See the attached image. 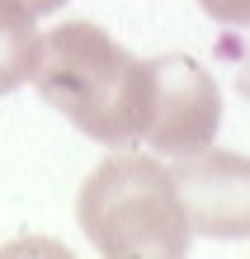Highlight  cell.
I'll return each mask as SVG.
<instances>
[{
  "label": "cell",
  "instance_id": "6",
  "mask_svg": "<svg viewBox=\"0 0 250 259\" xmlns=\"http://www.w3.org/2000/svg\"><path fill=\"white\" fill-rule=\"evenodd\" d=\"M198 10L217 24H231V28H250V0H198Z\"/></svg>",
  "mask_w": 250,
  "mask_h": 259
},
{
  "label": "cell",
  "instance_id": "2",
  "mask_svg": "<svg viewBox=\"0 0 250 259\" xmlns=\"http://www.w3.org/2000/svg\"><path fill=\"white\" fill-rule=\"evenodd\" d=\"M90 245L109 259H180L189 250V217H184L175 175L156 156L118 151L90 170L76 198Z\"/></svg>",
  "mask_w": 250,
  "mask_h": 259
},
{
  "label": "cell",
  "instance_id": "8",
  "mask_svg": "<svg viewBox=\"0 0 250 259\" xmlns=\"http://www.w3.org/2000/svg\"><path fill=\"white\" fill-rule=\"evenodd\" d=\"M24 5L33 10V14H52V10H61V5H66V0H24Z\"/></svg>",
  "mask_w": 250,
  "mask_h": 259
},
{
  "label": "cell",
  "instance_id": "1",
  "mask_svg": "<svg viewBox=\"0 0 250 259\" xmlns=\"http://www.w3.org/2000/svg\"><path fill=\"white\" fill-rule=\"evenodd\" d=\"M38 95L104 146H137L151 118V62L118 48L104 28L71 19L43 33Z\"/></svg>",
  "mask_w": 250,
  "mask_h": 259
},
{
  "label": "cell",
  "instance_id": "4",
  "mask_svg": "<svg viewBox=\"0 0 250 259\" xmlns=\"http://www.w3.org/2000/svg\"><path fill=\"white\" fill-rule=\"evenodd\" d=\"M175 189L189 217V231L241 240L250 236V156L203 146L194 156H180Z\"/></svg>",
  "mask_w": 250,
  "mask_h": 259
},
{
  "label": "cell",
  "instance_id": "3",
  "mask_svg": "<svg viewBox=\"0 0 250 259\" xmlns=\"http://www.w3.org/2000/svg\"><path fill=\"white\" fill-rule=\"evenodd\" d=\"M222 95L194 57H151V118L142 142L161 156H194L217 142Z\"/></svg>",
  "mask_w": 250,
  "mask_h": 259
},
{
  "label": "cell",
  "instance_id": "5",
  "mask_svg": "<svg viewBox=\"0 0 250 259\" xmlns=\"http://www.w3.org/2000/svg\"><path fill=\"white\" fill-rule=\"evenodd\" d=\"M38 48H43L38 14L24 0H0V95L33 80Z\"/></svg>",
  "mask_w": 250,
  "mask_h": 259
},
{
  "label": "cell",
  "instance_id": "7",
  "mask_svg": "<svg viewBox=\"0 0 250 259\" xmlns=\"http://www.w3.org/2000/svg\"><path fill=\"white\" fill-rule=\"evenodd\" d=\"M236 90L250 99V48H245V57H241V71H236Z\"/></svg>",
  "mask_w": 250,
  "mask_h": 259
}]
</instances>
